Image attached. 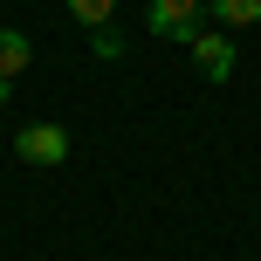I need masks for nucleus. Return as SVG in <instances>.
Returning <instances> with one entry per match:
<instances>
[{
	"label": "nucleus",
	"mask_w": 261,
	"mask_h": 261,
	"mask_svg": "<svg viewBox=\"0 0 261 261\" xmlns=\"http://www.w3.org/2000/svg\"><path fill=\"white\" fill-rule=\"evenodd\" d=\"M206 7H213L220 28H254L261 21V0H206Z\"/></svg>",
	"instance_id": "nucleus-5"
},
{
	"label": "nucleus",
	"mask_w": 261,
	"mask_h": 261,
	"mask_svg": "<svg viewBox=\"0 0 261 261\" xmlns=\"http://www.w3.org/2000/svg\"><path fill=\"white\" fill-rule=\"evenodd\" d=\"M193 62H199V76H206V83H227V76H234V41L199 28V35H193Z\"/></svg>",
	"instance_id": "nucleus-3"
},
{
	"label": "nucleus",
	"mask_w": 261,
	"mask_h": 261,
	"mask_svg": "<svg viewBox=\"0 0 261 261\" xmlns=\"http://www.w3.org/2000/svg\"><path fill=\"white\" fill-rule=\"evenodd\" d=\"M151 35L158 41H186L193 48V35H199V0H151Z\"/></svg>",
	"instance_id": "nucleus-1"
},
{
	"label": "nucleus",
	"mask_w": 261,
	"mask_h": 261,
	"mask_svg": "<svg viewBox=\"0 0 261 261\" xmlns=\"http://www.w3.org/2000/svg\"><path fill=\"white\" fill-rule=\"evenodd\" d=\"M14 158H21V165H62L69 158V130L62 124H28L21 138H14Z\"/></svg>",
	"instance_id": "nucleus-2"
},
{
	"label": "nucleus",
	"mask_w": 261,
	"mask_h": 261,
	"mask_svg": "<svg viewBox=\"0 0 261 261\" xmlns=\"http://www.w3.org/2000/svg\"><path fill=\"white\" fill-rule=\"evenodd\" d=\"M28 62H35V41H28L21 28H0V83H14Z\"/></svg>",
	"instance_id": "nucleus-4"
},
{
	"label": "nucleus",
	"mask_w": 261,
	"mask_h": 261,
	"mask_svg": "<svg viewBox=\"0 0 261 261\" xmlns=\"http://www.w3.org/2000/svg\"><path fill=\"white\" fill-rule=\"evenodd\" d=\"M69 14H76L83 28H110V14H117V0H62Z\"/></svg>",
	"instance_id": "nucleus-6"
},
{
	"label": "nucleus",
	"mask_w": 261,
	"mask_h": 261,
	"mask_svg": "<svg viewBox=\"0 0 261 261\" xmlns=\"http://www.w3.org/2000/svg\"><path fill=\"white\" fill-rule=\"evenodd\" d=\"M90 48L103 55V62H117V55H124V35H117V28H90Z\"/></svg>",
	"instance_id": "nucleus-7"
}]
</instances>
